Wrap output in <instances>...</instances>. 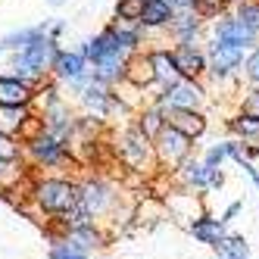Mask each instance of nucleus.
I'll list each match as a JSON object with an SVG mask.
<instances>
[{"label":"nucleus","mask_w":259,"mask_h":259,"mask_svg":"<svg viewBox=\"0 0 259 259\" xmlns=\"http://www.w3.org/2000/svg\"><path fill=\"white\" fill-rule=\"evenodd\" d=\"M57 50H60V41L50 38V34H44V38L31 41L28 47L7 53V57H10V60H7V69L13 72V75H19V78H25L28 84L38 88L44 78H50V66H53Z\"/></svg>","instance_id":"1"},{"label":"nucleus","mask_w":259,"mask_h":259,"mask_svg":"<svg viewBox=\"0 0 259 259\" xmlns=\"http://www.w3.org/2000/svg\"><path fill=\"white\" fill-rule=\"evenodd\" d=\"M244 57H247V47L231 44V41L209 38L206 41V75L215 84H225V81H231L237 72H240Z\"/></svg>","instance_id":"2"},{"label":"nucleus","mask_w":259,"mask_h":259,"mask_svg":"<svg viewBox=\"0 0 259 259\" xmlns=\"http://www.w3.org/2000/svg\"><path fill=\"white\" fill-rule=\"evenodd\" d=\"M153 100L162 103L165 109H203L209 94L203 88V78H178L172 84L159 88V94Z\"/></svg>","instance_id":"3"},{"label":"nucleus","mask_w":259,"mask_h":259,"mask_svg":"<svg viewBox=\"0 0 259 259\" xmlns=\"http://www.w3.org/2000/svg\"><path fill=\"white\" fill-rule=\"evenodd\" d=\"M116 153H119V159L128 165V169H135V172H144L147 165L156 159V156H153V141L147 138L138 125H128L125 132L119 135Z\"/></svg>","instance_id":"4"},{"label":"nucleus","mask_w":259,"mask_h":259,"mask_svg":"<svg viewBox=\"0 0 259 259\" xmlns=\"http://www.w3.org/2000/svg\"><path fill=\"white\" fill-rule=\"evenodd\" d=\"M191 150H194V141L188 135H181L172 125H162L159 135L153 138V156H156L159 165H172L175 169V165H181L191 156Z\"/></svg>","instance_id":"5"},{"label":"nucleus","mask_w":259,"mask_h":259,"mask_svg":"<svg viewBox=\"0 0 259 259\" xmlns=\"http://www.w3.org/2000/svg\"><path fill=\"white\" fill-rule=\"evenodd\" d=\"M75 197H78V188L72 181H66V178H44V181L34 184V200H38V206L44 212H53V215L69 209L72 203H75Z\"/></svg>","instance_id":"6"},{"label":"nucleus","mask_w":259,"mask_h":259,"mask_svg":"<svg viewBox=\"0 0 259 259\" xmlns=\"http://www.w3.org/2000/svg\"><path fill=\"white\" fill-rule=\"evenodd\" d=\"M100 34L106 38L109 50H119V53H125V57H132V53L144 50V38H147V31L138 22H119V19L106 22L100 28Z\"/></svg>","instance_id":"7"},{"label":"nucleus","mask_w":259,"mask_h":259,"mask_svg":"<svg viewBox=\"0 0 259 259\" xmlns=\"http://www.w3.org/2000/svg\"><path fill=\"white\" fill-rule=\"evenodd\" d=\"M209 38H219V41H231V44H240V47H253L259 44V34L253 28H247L244 22L237 19V16L228 10V13H222L219 19H212V28H209Z\"/></svg>","instance_id":"8"},{"label":"nucleus","mask_w":259,"mask_h":259,"mask_svg":"<svg viewBox=\"0 0 259 259\" xmlns=\"http://www.w3.org/2000/svg\"><path fill=\"white\" fill-rule=\"evenodd\" d=\"M178 169V178L184 181V188H194V191H206V188H222L225 184V175H222V169H209V165H203V159H184L181 165H175Z\"/></svg>","instance_id":"9"},{"label":"nucleus","mask_w":259,"mask_h":259,"mask_svg":"<svg viewBox=\"0 0 259 259\" xmlns=\"http://www.w3.org/2000/svg\"><path fill=\"white\" fill-rule=\"evenodd\" d=\"M165 31H169V38L175 44H200L203 31H206V19H200L194 10H181L172 16V22L165 25Z\"/></svg>","instance_id":"10"},{"label":"nucleus","mask_w":259,"mask_h":259,"mask_svg":"<svg viewBox=\"0 0 259 259\" xmlns=\"http://www.w3.org/2000/svg\"><path fill=\"white\" fill-rule=\"evenodd\" d=\"M172 57L181 78H206V50L200 44H172Z\"/></svg>","instance_id":"11"},{"label":"nucleus","mask_w":259,"mask_h":259,"mask_svg":"<svg viewBox=\"0 0 259 259\" xmlns=\"http://www.w3.org/2000/svg\"><path fill=\"white\" fill-rule=\"evenodd\" d=\"M28 153L38 162H44V165H60L69 156V141L50 135V132H41L38 138L28 141Z\"/></svg>","instance_id":"12"},{"label":"nucleus","mask_w":259,"mask_h":259,"mask_svg":"<svg viewBox=\"0 0 259 259\" xmlns=\"http://www.w3.org/2000/svg\"><path fill=\"white\" fill-rule=\"evenodd\" d=\"M34 100V84H28L25 78L13 75V72H0V103L7 106H31Z\"/></svg>","instance_id":"13"},{"label":"nucleus","mask_w":259,"mask_h":259,"mask_svg":"<svg viewBox=\"0 0 259 259\" xmlns=\"http://www.w3.org/2000/svg\"><path fill=\"white\" fill-rule=\"evenodd\" d=\"M165 125H172L181 135H188L191 141H197V138L206 135L209 122H206V113H203V109H165Z\"/></svg>","instance_id":"14"},{"label":"nucleus","mask_w":259,"mask_h":259,"mask_svg":"<svg viewBox=\"0 0 259 259\" xmlns=\"http://www.w3.org/2000/svg\"><path fill=\"white\" fill-rule=\"evenodd\" d=\"M88 69H91V63L81 57L78 50H66V47H60L57 57H53V66H50V78H57L60 84H66V81H72V78L84 75Z\"/></svg>","instance_id":"15"},{"label":"nucleus","mask_w":259,"mask_h":259,"mask_svg":"<svg viewBox=\"0 0 259 259\" xmlns=\"http://www.w3.org/2000/svg\"><path fill=\"white\" fill-rule=\"evenodd\" d=\"M122 84L135 88V91H147V88H153V84H156V78H153V66H150V57H147V50H138V53H132V57L125 60Z\"/></svg>","instance_id":"16"},{"label":"nucleus","mask_w":259,"mask_h":259,"mask_svg":"<svg viewBox=\"0 0 259 259\" xmlns=\"http://www.w3.org/2000/svg\"><path fill=\"white\" fill-rule=\"evenodd\" d=\"M78 200L84 203V209L91 212V219H94V215H103L109 206H113L116 194H113V188H109L106 181H84L78 188Z\"/></svg>","instance_id":"17"},{"label":"nucleus","mask_w":259,"mask_h":259,"mask_svg":"<svg viewBox=\"0 0 259 259\" xmlns=\"http://www.w3.org/2000/svg\"><path fill=\"white\" fill-rule=\"evenodd\" d=\"M125 53H119V50H106L100 60H94L91 63V75H94L97 81H103V84H109V88H119L122 84V75H125Z\"/></svg>","instance_id":"18"},{"label":"nucleus","mask_w":259,"mask_h":259,"mask_svg":"<svg viewBox=\"0 0 259 259\" xmlns=\"http://www.w3.org/2000/svg\"><path fill=\"white\" fill-rule=\"evenodd\" d=\"M147 57H150V66H153V78L159 88L165 84H172L181 78V72L175 66V57H172V47H153V50H147Z\"/></svg>","instance_id":"19"},{"label":"nucleus","mask_w":259,"mask_h":259,"mask_svg":"<svg viewBox=\"0 0 259 259\" xmlns=\"http://www.w3.org/2000/svg\"><path fill=\"white\" fill-rule=\"evenodd\" d=\"M172 16H175V10L169 7V0H144L138 25L144 31H165V25L172 22Z\"/></svg>","instance_id":"20"},{"label":"nucleus","mask_w":259,"mask_h":259,"mask_svg":"<svg viewBox=\"0 0 259 259\" xmlns=\"http://www.w3.org/2000/svg\"><path fill=\"white\" fill-rule=\"evenodd\" d=\"M44 34H47V19H44V22H38V25H22V28H13V31H7L4 38H0V53L22 50V47H28L31 41L44 38Z\"/></svg>","instance_id":"21"},{"label":"nucleus","mask_w":259,"mask_h":259,"mask_svg":"<svg viewBox=\"0 0 259 259\" xmlns=\"http://www.w3.org/2000/svg\"><path fill=\"white\" fill-rule=\"evenodd\" d=\"M191 234L200 240V244L215 247L219 240L225 237V222H222V219H209V215H200L197 222H191Z\"/></svg>","instance_id":"22"},{"label":"nucleus","mask_w":259,"mask_h":259,"mask_svg":"<svg viewBox=\"0 0 259 259\" xmlns=\"http://www.w3.org/2000/svg\"><path fill=\"white\" fill-rule=\"evenodd\" d=\"M28 116H31V106H7V103H0V135L16 138Z\"/></svg>","instance_id":"23"},{"label":"nucleus","mask_w":259,"mask_h":259,"mask_svg":"<svg viewBox=\"0 0 259 259\" xmlns=\"http://www.w3.org/2000/svg\"><path fill=\"white\" fill-rule=\"evenodd\" d=\"M135 125H138L141 132L153 141V138L159 135V128L165 125V109H162V103H156V100H153L150 106H144L141 113H138V122H135Z\"/></svg>","instance_id":"24"},{"label":"nucleus","mask_w":259,"mask_h":259,"mask_svg":"<svg viewBox=\"0 0 259 259\" xmlns=\"http://www.w3.org/2000/svg\"><path fill=\"white\" fill-rule=\"evenodd\" d=\"M228 132L234 138H244V141H256L259 138V116H250V113H237L228 119Z\"/></svg>","instance_id":"25"},{"label":"nucleus","mask_w":259,"mask_h":259,"mask_svg":"<svg viewBox=\"0 0 259 259\" xmlns=\"http://www.w3.org/2000/svg\"><path fill=\"white\" fill-rule=\"evenodd\" d=\"M69 244L88 253L91 247H100V244H103V237H100L94 228H91V225H78V228H69Z\"/></svg>","instance_id":"26"},{"label":"nucleus","mask_w":259,"mask_h":259,"mask_svg":"<svg viewBox=\"0 0 259 259\" xmlns=\"http://www.w3.org/2000/svg\"><path fill=\"white\" fill-rule=\"evenodd\" d=\"M215 250H219V256H234V259H247L250 256V244L240 234H225L215 244Z\"/></svg>","instance_id":"27"},{"label":"nucleus","mask_w":259,"mask_h":259,"mask_svg":"<svg viewBox=\"0 0 259 259\" xmlns=\"http://www.w3.org/2000/svg\"><path fill=\"white\" fill-rule=\"evenodd\" d=\"M231 13L259 34V0H237V4H231Z\"/></svg>","instance_id":"28"},{"label":"nucleus","mask_w":259,"mask_h":259,"mask_svg":"<svg viewBox=\"0 0 259 259\" xmlns=\"http://www.w3.org/2000/svg\"><path fill=\"white\" fill-rule=\"evenodd\" d=\"M228 10H231V0H194V13L206 22L219 19V16L228 13Z\"/></svg>","instance_id":"29"},{"label":"nucleus","mask_w":259,"mask_h":259,"mask_svg":"<svg viewBox=\"0 0 259 259\" xmlns=\"http://www.w3.org/2000/svg\"><path fill=\"white\" fill-rule=\"evenodd\" d=\"M240 75H244V81L250 88H259V44H253L247 50L244 63H240Z\"/></svg>","instance_id":"30"},{"label":"nucleus","mask_w":259,"mask_h":259,"mask_svg":"<svg viewBox=\"0 0 259 259\" xmlns=\"http://www.w3.org/2000/svg\"><path fill=\"white\" fill-rule=\"evenodd\" d=\"M141 10H144V0H116L113 19H119V22H138L141 19Z\"/></svg>","instance_id":"31"},{"label":"nucleus","mask_w":259,"mask_h":259,"mask_svg":"<svg viewBox=\"0 0 259 259\" xmlns=\"http://www.w3.org/2000/svg\"><path fill=\"white\" fill-rule=\"evenodd\" d=\"M228 159V144L222 141V144H212L206 156H203V165H209V169H222V162Z\"/></svg>","instance_id":"32"},{"label":"nucleus","mask_w":259,"mask_h":259,"mask_svg":"<svg viewBox=\"0 0 259 259\" xmlns=\"http://www.w3.org/2000/svg\"><path fill=\"white\" fill-rule=\"evenodd\" d=\"M240 113H250V116H259V88H250L244 100H240Z\"/></svg>","instance_id":"33"},{"label":"nucleus","mask_w":259,"mask_h":259,"mask_svg":"<svg viewBox=\"0 0 259 259\" xmlns=\"http://www.w3.org/2000/svg\"><path fill=\"white\" fill-rule=\"evenodd\" d=\"M50 259H84V250L72 247V244H63V247H53Z\"/></svg>","instance_id":"34"},{"label":"nucleus","mask_w":259,"mask_h":259,"mask_svg":"<svg viewBox=\"0 0 259 259\" xmlns=\"http://www.w3.org/2000/svg\"><path fill=\"white\" fill-rule=\"evenodd\" d=\"M66 28H69V22L66 19H47V34H50V38H63V34H66Z\"/></svg>","instance_id":"35"},{"label":"nucleus","mask_w":259,"mask_h":259,"mask_svg":"<svg viewBox=\"0 0 259 259\" xmlns=\"http://www.w3.org/2000/svg\"><path fill=\"white\" fill-rule=\"evenodd\" d=\"M240 209H244V203H240V200H237V203H231V206L225 209V215H222V222H231V219H234Z\"/></svg>","instance_id":"36"},{"label":"nucleus","mask_w":259,"mask_h":259,"mask_svg":"<svg viewBox=\"0 0 259 259\" xmlns=\"http://www.w3.org/2000/svg\"><path fill=\"white\" fill-rule=\"evenodd\" d=\"M169 7H172L175 13H181V10H194V0H169Z\"/></svg>","instance_id":"37"},{"label":"nucleus","mask_w":259,"mask_h":259,"mask_svg":"<svg viewBox=\"0 0 259 259\" xmlns=\"http://www.w3.org/2000/svg\"><path fill=\"white\" fill-rule=\"evenodd\" d=\"M47 4H50L53 10H57V7H66V4H69V0H47Z\"/></svg>","instance_id":"38"},{"label":"nucleus","mask_w":259,"mask_h":259,"mask_svg":"<svg viewBox=\"0 0 259 259\" xmlns=\"http://www.w3.org/2000/svg\"><path fill=\"white\" fill-rule=\"evenodd\" d=\"M219 259H234V256H219ZM247 259H250V256H247Z\"/></svg>","instance_id":"39"},{"label":"nucleus","mask_w":259,"mask_h":259,"mask_svg":"<svg viewBox=\"0 0 259 259\" xmlns=\"http://www.w3.org/2000/svg\"><path fill=\"white\" fill-rule=\"evenodd\" d=\"M231 4H237V0H231Z\"/></svg>","instance_id":"40"}]
</instances>
